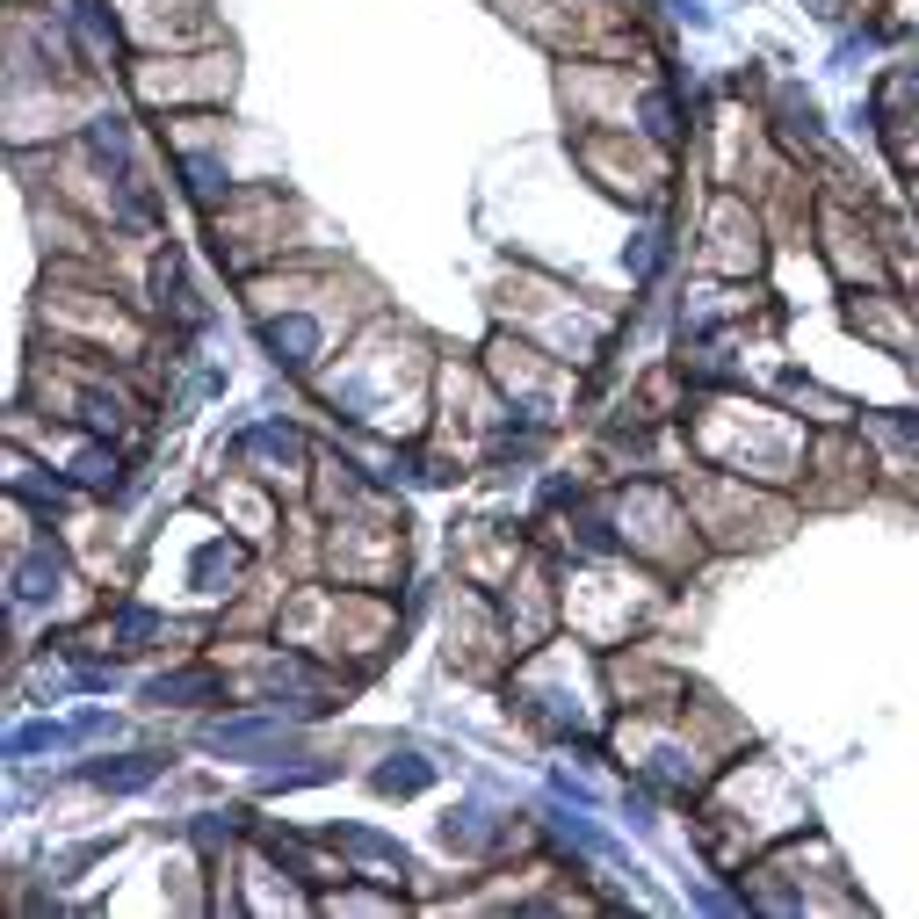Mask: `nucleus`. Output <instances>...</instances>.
Instances as JSON below:
<instances>
[{"label": "nucleus", "instance_id": "nucleus-1", "mask_svg": "<svg viewBox=\"0 0 919 919\" xmlns=\"http://www.w3.org/2000/svg\"><path fill=\"white\" fill-rule=\"evenodd\" d=\"M312 341H319V333L304 326V319H283V326H268V348L283 355V362H312Z\"/></svg>", "mask_w": 919, "mask_h": 919}, {"label": "nucleus", "instance_id": "nucleus-2", "mask_svg": "<svg viewBox=\"0 0 919 919\" xmlns=\"http://www.w3.org/2000/svg\"><path fill=\"white\" fill-rule=\"evenodd\" d=\"M152 775H160V760H116V768H87V782H102V789H145Z\"/></svg>", "mask_w": 919, "mask_h": 919}, {"label": "nucleus", "instance_id": "nucleus-3", "mask_svg": "<svg viewBox=\"0 0 919 919\" xmlns=\"http://www.w3.org/2000/svg\"><path fill=\"white\" fill-rule=\"evenodd\" d=\"M427 782V768H384L377 775V789H420Z\"/></svg>", "mask_w": 919, "mask_h": 919}]
</instances>
